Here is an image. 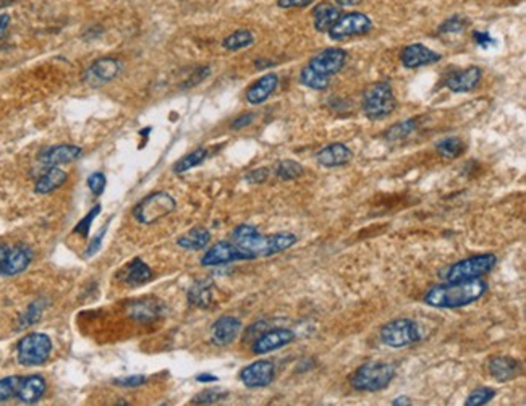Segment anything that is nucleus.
Here are the masks:
<instances>
[{
  "label": "nucleus",
  "instance_id": "nucleus-25",
  "mask_svg": "<svg viewBox=\"0 0 526 406\" xmlns=\"http://www.w3.org/2000/svg\"><path fill=\"white\" fill-rule=\"evenodd\" d=\"M66 172L62 170L60 167H47V170L39 176V180L36 181L35 193L37 194H47L60 188L62 185L66 181Z\"/></svg>",
  "mask_w": 526,
  "mask_h": 406
},
{
  "label": "nucleus",
  "instance_id": "nucleus-8",
  "mask_svg": "<svg viewBox=\"0 0 526 406\" xmlns=\"http://www.w3.org/2000/svg\"><path fill=\"white\" fill-rule=\"evenodd\" d=\"M381 340L390 348H405L421 340L418 324L411 319H395L381 329Z\"/></svg>",
  "mask_w": 526,
  "mask_h": 406
},
{
  "label": "nucleus",
  "instance_id": "nucleus-10",
  "mask_svg": "<svg viewBox=\"0 0 526 406\" xmlns=\"http://www.w3.org/2000/svg\"><path fill=\"white\" fill-rule=\"evenodd\" d=\"M371 28L372 21L370 17L360 12H352L338 18L336 25L329 30V36L332 41H345L348 37L366 35L371 31Z\"/></svg>",
  "mask_w": 526,
  "mask_h": 406
},
{
  "label": "nucleus",
  "instance_id": "nucleus-42",
  "mask_svg": "<svg viewBox=\"0 0 526 406\" xmlns=\"http://www.w3.org/2000/svg\"><path fill=\"white\" fill-rule=\"evenodd\" d=\"M107 227H109V222H107V223H105L104 228H102V230H100L99 235H98V237H96V238H94V240L89 243L88 250H86V252H84V256H86V257H91V256H94V255H96V252H98V251H99L100 245H102V240H104V235H105V232H107Z\"/></svg>",
  "mask_w": 526,
  "mask_h": 406
},
{
  "label": "nucleus",
  "instance_id": "nucleus-33",
  "mask_svg": "<svg viewBox=\"0 0 526 406\" xmlns=\"http://www.w3.org/2000/svg\"><path fill=\"white\" fill-rule=\"evenodd\" d=\"M416 128H418V120L416 118H410V120H405L401 123H397V125L390 127L389 130L386 133V140L387 141H400L405 140L406 136H410Z\"/></svg>",
  "mask_w": 526,
  "mask_h": 406
},
{
  "label": "nucleus",
  "instance_id": "nucleus-29",
  "mask_svg": "<svg viewBox=\"0 0 526 406\" xmlns=\"http://www.w3.org/2000/svg\"><path fill=\"white\" fill-rule=\"evenodd\" d=\"M152 279V272L149 269V266L146 262H143L141 259H133L132 264L128 266L127 275H125V282L128 285L132 286H140L146 282H149Z\"/></svg>",
  "mask_w": 526,
  "mask_h": 406
},
{
  "label": "nucleus",
  "instance_id": "nucleus-51",
  "mask_svg": "<svg viewBox=\"0 0 526 406\" xmlns=\"http://www.w3.org/2000/svg\"><path fill=\"white\" fill-rule=\"evenodd\" d=\"M337 6L341 7H353V6H358V3H361L363 0H336Z\"/></svg>",
  "mask_w": 526,
  "mask_h": 406
},
{
  "label": "nucleus",
  "instance_id": "nucleus-22",
  "mask_svg": "<svg viewBox=\"0 0 526 406\" xmlns=\"http://www.w3.org/2000/svg\"><path fill=\"white\" fill-rule=\"evenodd\" d=\"M46 394V380L41 376H26L21 377L20 385H18L17 398L23 403L33 405L42 398Z\"/></svg>",
  "mask_w": 526,
  "mask_h": 406
},
{
  "label": "nucleus",
  "instance_id": "nucleus-43",
  "mask_svg": "<svg viewBox=\"0 0 526 406\" xmlns=\"http://www.w3.org/2000/svg\"><path fill=\"white\" fill-rule=\"evenodd\" d=\"M267 176H269V170L262 167V169L251 170L250 174L246 175V181H250V183H255V185H260V183H264V181L267 180Z\"/></svg>",
  "mask_w": 526,
  "mask_h": 406
},
{
  "label": "nucleus",
  "instance_id": "nucleus-28",
  "mask_svg": "<svg viewBox=\"0 0 526 406\" xmlns=\"http://www.w3.org/2000/svg\"><path fill=\"white\" fill-rule=\"evenodd\" d=\"M188 301L198 308H209L210 303H212V282H196L188 291Z\"/></svg>",
  "mask_w": 526,
  "mask_h": 406
},
{
  "label": "nucleus",
  "instance_id": "nucleus-9",
  "mask_svg": "<svg viewBox=\"0 0 526 406\" xmlns=\"http://www.w3.org/2000/svg\"><path fill=\"white\" fill-rule=\"evenodd\" d=\"M52 342L46 333H30L18 343V362L23 366H41L49 360Z\"/></svg>",
  "mask_w": 526,
  "mask_h": 406
},
{
  "label": "nucleus",
  "instance_id": "nucleus-18",
  "mask_svg": "<svg viewBox=\"0 0 526 406\" xmlns=\"http://www.w3.org/2000/svg\"><path fill=\"white\" fill-rule=\"evenodd\" d=\"M242 331V322L233 316H224L214 322L210 340L216 347H227L235 340Z\"/></svg>",
  "mask_w": 526,
  "mask_h": 406
},
{
  "label": "nucleus",
  "instance_id": "nucleus-16",
  "mask_svg": "<svg viewBox=\"0 0 526 406\" xmlns=\"http://www.w3.org/2000/svg\"><path fill=\"white\" fill-rule=\"evenodd\" d=\"M400 59L405 68H419V66H424V65L437 64L442 57L441 54L431 50L426 46L411 44L408 47H405L403 52H401Z\"/></svg>",
  "mask_w": 526,
  "mask_h": 406
},
{
  "label": "nucleus",
  "instance_id": "nucleus-48",
  "mask_svg": "<svg viewBox=\"0 0 526 406\" xmlns=\"http://www.w3.org/2000/svg\"><path fill=\"white\" fill-rule=\"evenodd\" d=\"M313 0H279L277 6L280 8H303L311 6Z\"/></svg>",
  "mask_w": 526,
  "mask_h": 406
},
{
  "label": "nucleus",
  "instance_id": "nucleus-11",
  "mask_svg": "<svg viewBox=\"0 0 526 406\" xmlns=\"http://www.w3.org/2000/svg\"><path fill=\"white\" fill-rule=\"evenodd\" d=\"M122 70V62L114 59V57H102V59L96 60L94 64L86 70L84 81L93 88H99L104 86L109 81L116 80L117 75Z\"/></svg>",
  "mask_w": 526,
  "mask_h": 406
},
{
  "label": "nucleus",
  "instance_id": "nucleus-47",
  "mask_svg": "<svg viewBox=\"0 0 526 406\" xmlns=\"http://www.w3.org/2000/svg\"><path fill=\"white\" fill-rule=\"evenodd\" d=\"M253 120H255V113H251V112L243 113V116L235 118V122L232 123V128L233 130H242V128L251 125Z\"/></svg>",
  "mask_w": 526,
  "mask_h": 406
},
{
  "label": "nucleus",
  "instance_id": "nucleus-50",
  "mask_svg": "<svg viewBox=\"0 0 526 406\" xmlns=\"http://www.w3.org/2000/svg\"><path fill=\"white\" fill-rule=\"evenodd\" d=\"M7 250H8V246L2 245V243H0V275H2V269H3V261H6V256H7Z\"/></svg>",
  "mask_w": 526,
  "mask_h": 406
},
{
  "label": "nucleus",
  "instance_id": "nucleus-13",
  "mask_svg": "<svg viewBox=\"0 0 526 406\" xmlns=\"http://www.w3.org/2000/svg\"><path fill=\"white\" fill-rule=\"evenodd\" d=\"M235 261H246V257L232 241H219L206 251L203 259H201V266L214 267L230 264V262Z\"/></svg>",
  "mask_w": 526,
  "mask_h": 406
},
{
  "label": "nucleus",
  "instance_id": "nucleus-37",
  "mask_svg": "<svg viewBox=\"0 0 526 406\" xmlns=\"http://www.w3.org/2000/svg\"><path fill=\"white\" fill-rule=\"evenodd\" d=\"M496 396V390L489 389V387H482V389H478L473 391V394L468 396L465 405L466 406H482Z\"/></svg>",
  "mask_w": 526,
  "mask_h": 406
},
{
  "label": "nucleus",
  "instance_id": "nucleus-52",
  "mask_svg": "<svg viewBox=\"0 0 526 406\" xmlns=\"http://www.w3.org/2000/svg\"><path fill=\"white\" fill-rule=\"evenodd\" d=\"M196 380L198 382H217V377L212 376V374H199L198 377H196Z\"/></svg>",
  "mask_w": 526,
  "mask_h": 406
},
{
  "label": "nucleus",
  "instance_id": "nucleus-32",
  "mask_svg": "<svg viewBox=\"0 0 526 406\" xmlns=\"http://www.w3.org/2000/svg\"><path fill=\"white\" fill-rule=\"evenodd\" d=\"M206 157H208V151H206L204 147H199V149H196L193 152H190V154H186L185 157H181V159L174 165V172L175 174H185V172L191 170L193 167H198L199 164H203Z\"/></svg>",
  "mask_w": 526,
  "mask_h": 406
},
{
  "label": "nucleus",
  "instance_id": "nucleus-5",
  "mask_svg": "<svg viewBox=\"0 0 526 406\" xmlns=\"http://www.w3.org/2000/svg\"><path fill=\"white\" fill-rule=\"evenodd\" d=\"M397 100L390 83L379 81L363 93V112L370 120H382L395 111Z\"/></svg>",
  "mask_w": 526,
  "mask_h": 406
},
{
  "label": "nucleus",
  "instance_id": "nucleus-27",
  "mask_svg": "<svg viewBox=\"0 0 526 406\" xmlns=\"http://www.w3.org/2000/svg\"><path fill=\"white\" fill-rule=\"evenodd\" d=\"M209 241H210V233L208 228L196 227V228H191L190 232H186L183 237H180L176 243H179V246L183 248V250L198 251L208 246Z\"/></svg>",
  "mask_w": 526,
  "mask_h": 406
},
{
  "label": "nucleus",
  "instance_id": "nucleus-4",
  "mask_svg": "<svg viewBox=\"0 0 526 406\" xmlns=\"http://www.w3.org/2000/svg\"><path fill=\"white\" fill-rule=\"evenodd\" d=\"M395 366L389 362L371 361L358 367L350 377V384L355 390L360 391H379L394 380Z\"/></svg>",
  "mask_w": 526,
  "mask_h": 406
},
{
  "label": "nucleus",
  "instance_id": "nucleus-17",
  "mask_svg": "<svg viewBox=\"0 0 526 406\" xmlns=\"http://www.w3.org/2000/svg\"><path fill=\"white\" fill-rule=\"evenodd\" d=\"M482 71L480 66H470L466 70H457L446 78V86L452 93H470L480 84Z\"/></svg>",
  "mask_w": 526,
  "mask_h": 406
},
{
  "label": "nucleus",
  "instance_id": "nucleus-12",
  "mask_svg": "<svg viewBox=\"0 0 526 406\" xmlns=\"http://www.w3.org/2000/svg\"><path fill=\"white\" fill-rule=\"evenodd\" d=\"M275 366L274 362L261 360L251 362L250 366L243 367L240 372V380L245 384L248 389H261L267 387L274 380Z\"/></svg>",
  "mask_w": 526,
  "mask_h": 406
},
{
  "label": "nucleus",
  "instance_id": "nucleus-15",
  "mask_svg": "<svg viewBox=\"0 0 526 406\" xmlns=\"http://www.w3.org/2000/svg\"><path fill=\"white\" fill-rule=\"evenodd\" d=\"M33 250L26 245H15L7 250L6 261H3L2 274L13 277L21 274L23 270L28 269V266L33 261Z\"/></svg>",
  "mask_w": 526,
  "mask_h": 406
},
{
  "label": "nucleus",
  "instance_id": "nucleus-54",
  "mask_svg": "<svg viewBox=\"0 0 526 406\" xmlns=\"http://www.w3.org/2000/svg\"><path fill=\"white\" fill-rule=\"evenodd\" d=\"M13 2H15V0H0V8H3V7H8V6H12V3Z\"/></svg>",
  "mask_w": 526,
  "mask_h": 406
},
{
  "label": "nucleus",
  "instance_id": "nucleus-46",
  "mask_svg": "<svg viewBox=\"0 0 526 406\" xmlns=\"http://www.w3.org/2000/svg\"><path fill=\"white\" fill-rule=\"evenodd\" d=\"M209 73H210L209 66H203V68H198V70H196V73L193 76H191L190 81L183 86V88H191V86L201 83V81H203L206 78V76H209Z\"/></svg>",
  "mask_w": 526,
  "mask_h": 406
},
{
  "label": "nucleus",
  "instance_id": "nucleus-14",
  "mask_svg": "<svg viewBox=\"0 0 526 406\" xmlns=\"http://www.w3.org/2000/svg\"><path fill=\"white\" fill-rule=\"evenodd\" d=\"M295 340V333L290 331V329H272V331H267L264 333H261L260 337L256 338V342L253 343V353L255 355H266V353H271L274 350H279V348L289 345Z\"/></svg>",
  "mask_w": 526,
  "mask_h": 406
},
{
  "label": "nucleus",
  "instance_id": "nucleus-26",
  "mask_svg": "<svg viewBox=\"0 0 526 406\" xmlns=\"http://www.w3.org/2000/svg\"><path fill=\"white\" fill-rule=\"evenodd\" d=\"M314 17V28L319 33H329V30L336 25V21L342 17L341 10L337 6H331V3H319L318 7H314L313 10Z\"/></svg>",
  "mask_w": 526,
  "mask_h": 406
},
{
  "label": "nucleus",
  "instance_id": "nucleus-35",
  "mask_svg": "<svg viewBox=\"0 0 526 406\" xmlns=\"http://www.w3.org/2000/svg\"><path fill=\"white\" fill-rule=\"evenodd\" d=\"M227 396H228L227 391H222V390H212V389L204 390L191 400V405H216L219 403V401L226 400Z\"/></svg>",
  "mask_w": 526,
  "mask_h": 406
},
{
  "label": "nucleus",
  "instance_id": "nucleus-40",
  "mask_svg": "<svg viewBox=\"0 0 526 406\" xmlns=\"http://www.w3.org/2000/svg\"><path fill=\"white\" fill-rule=\"evenodd\" d=\"M105 183H107V180H105L104 174H100V172H94L88 178V188L91 190V193L96 196H100L104 193Z\"/></svg>",
  "mask_w": 526,
  "mask_h": 406
},
{
  "label": "nucleus",
  "instance_id": "nucleus-19",
  "mask_svg": "<svg viewBox=\"0 0 526 406\" xmlns=\"http://www.w3.org/2000/svg\"><path fill=\"white\" fill-rule=\"evenodd\" d=\"M164 313V306L156 298H141L128 304V316L138 322H152Z\"/></svg>",
  "mask_w": 526,
  "mask_h": 406
},
{
  "label": "nucleus",
  "instance_id": "nucleus-38",
  "mask_svg": "<svg viewBox=\"0 0 526 406\" xmlns=\"http://www.w3.org/2000/svg\"><path fill=\"white\" fill-rule=\"evenodd\" d=\"M468 26V20L460 15H455L453 18H448L447 21H444L439 26V33L441 35H458Z\"/></svg>",
  "mask_w": 526,
  "mask_h": 406
},
{
  "label": "nucleus",
  "instance_id": "nucleus-41",
  "mask_svg": "<svg viewBox=\"0 0 526 406\" xmlns=\"http://www.w3.org/2000/svg\"><path fill=\"white\" fill-rule=\"evenodd\" d=\"M41 314H42V308H41V304L36 301V303H33L31 306L28 308V311L23 314V326L21 327H28L30 324L39 321Z\"/></svg>",
  "mask_w": 526,
  "mask_h": 406
},
{
  "label": "nucleus",
  "instance_id": "nucleus-23",
  "mask_svg": "<svg viewBox=\"0 0 526 406\" xmlns=\"http://www.w3.org/2000/svg\"><path fill=\"white\" fill-rule=\"evenodd\" d=\"M521 371L520 361L510 356H496L489 361V372L496 380L507 382L518 377Z\"/></svg>",
  "mask_w": 526,
  "mask_h": 406
},
{
  "label": "nucleus",
  "instance_id": "nucleus-24",
  "mask_svg": "<svg viewBox=\"0 0 526 406\" xmlns=\"http://www.w3.org/2000/svg\"><path fill=\"white\" fill-rule=\"evenodd\" d=\"M277 84H279V76L275 73L262 76L261 80H257L256 83L246 91V100L250 104H255V106L262 104L264 100L271 98V94L275 91Z\"/></svg>",
  "mask_w": 526,
  "mask_h": 406
},
{
  "label": "nucleus",
  "instance_id": "nucleus-6",
  "mask_svg": "<svg viewBox=\"0 0 526 406\" xmlns=\"http://www.w3.org/2000/svg\"><path fill=\"white\" fill-rule=\"evenodd\" d=\"M496 256L494 255H480L468 257V259L458 261L455 264L448 267L444 274L446 282H468L481 279L482 275L489 274L496 267Z\"/></svg>",
  "mask_w": 526,
  "mask_h": 406
},
{
  "label": "nucleus",
  "instance_id": "nucleus-1",
  "mask_svg": "<svg viewBox=\"0 0 526 406\" xmlns=\"http://www.w3.org/2000/svg\"><path fill=\"white\" fill-rule=\"evenodd\" d=\"M296 241H298V237L293 235V233L285 232L266 237L261 235L251 225H238L232 232V243L245 255L246 261L279 255V252L287 251L293 246Z\"/></svg>",
  "mask_w": 526,
  "mask_h": 406
},
{
  "label": "nucleus",
  "instance_id": "nucleus-3",
  "mask_svg": "<svg viewBox=\"0 0 526 406\" xmlns=\"http://www.w3.org/2000/svg\"><path fill=\"white\" fill-rule=\"evenodd\" d=\"M347 62V52L337 47L319 52L318 55L309 60V64L301 70L300 83L309 89L323 91L326 89L331 78L343 68Z\"/></svg>",
  "mask_w": 526,
  "mask_h": 406
},
{
  "label": "nucleus",
  "instance_id": "nucleus-53",
  "mask_svg": "<svg viewBox=\"0 0 526 406\" xmlns=\"http://www.w3.org/2000/svg\"><path fill=\"white\" fill-rule=\"evenodd\" d=\"M392 405L394 406H400V405H411V400L408 398V396H399V398H395L394 401H392Z\"/></svg>",
  "mask_w": 526,
  "mask_h": 406
},
{
  "label": "nucleus",
  "instance_id": "nucleus-20",
  "mask_svg": "<svg viewBox=\"0 0 526 406\" xmlns=\"http://www.w3.org/2000/svg\"><path fill=\"white\" fill-rule=\"evenodd\" d=\"M81 154V147L73 145H59L47 147L39 156L41 164L44 167H60L64 164H70L75 159H78Z\"/></svg>",
  "mask_w": 526,
  "mask_h": 406
},
{
  "label": "nucleus",
  "instance_id": "nucleus-39",
  "mask_svg": "<svg viewBox=\"0 0 526 406\" xmlns=\"http://www.w3.org/2000/svg\"><path fill=\"white\" fill-rule=\"evenodd\" d=\"M99 214H100V204H96V206L91 209L88 214H86V217L81 219V221L78 222V225L73 228V233H76V235H80L83 238L88 237L89 228H91V225H93V221L99 216Z\"/></svg>",
  "mask_w": 526,
  "mask_h": 406
},
{
  "label": "nucleus",
  "instance_id": "nucleus-21",
  "mask_svg": "<svg viewBox=\"0 0 526 406\" xmlns=\"http://www.w3.org/2000/svg\"><path fill=\"white\" fill-rule=\"evenodd\" d=\"M353 152L350 151V147H347L343 142H332L326 147H323L321 151L316 154V160H318L319 165L327 167H341L345 165L348 162L352 160Z\"/></svg>",
  "mask_w": 526,
  "mask_h": 406
},
{
  "label": "nucleus",
  "instance_id": "nucleus-49",
  "mask_svg": "<svg viewBox=\"0 0 526 406\" xmlns=\"http://www.w3.org/2000/svg\"><path fill=\"white\" fill-rule=\"evenodd\" d=\"M10 21H12L10 15H7V13H2V15H0V39H2L3 35L7 33L8 26H10Z\"/></svg>",
  "mask_w": 526,
  "mask_h": 406
},
{
  "label": "nucleus",
  "instance_id": "nucleus-45",
  "mask_svg": "<svg viewBox=\"0 0 526 406\" xmlns=\"http://www.w3.org/2000/svg\"><path fill=\"white\" fill-rule=\"evenodd\" d=\"M117 385H123V387H140L146 382L145 376H128V377H120V379L114 380Z\"/></svg>",
  "mask_w": 526,
  "mask_h": 406
},
{
  "label": "nucleus",
  "instance_id": "nucleus-2",
  "mask_svg": "<svg viewBox=\"0 0 526 406\" xmlns=\"http://www.w3.org/2000/svg\"><path fill=\"white\" fill-rule=\"evenodd\" d=\"M487 291L486 282L480 279L468 282H447L444 285H436L424 295V303L433 308L455 309L463 308L482 298Z\"/></svg>",
  "mask_w": 526,
  "mask_h": 406
},
{
  "label": "nucleus",
  "instance_id": "nucleus-30",
  "mask_svg": "<svg viewBox=\"0 0 526 406\" xmlns=\"http://www.w3.org/2000/svg\"><path fill=\"white\" fill-rule=\"evenodd\" d=\"M253 42H255V36H253L251 31L238 30L233 33V35L226 37L222 42V46H224V49L235 52V50L245 49V47H250Z\"/></svg>",
  "mask_w": 526,
  "mask_h": 406
},
{
  "label": "nucleus",
  "instance_id": "nucleus-7",
  "mask_svg": "<svg viewBox=\"0 0 526 406\" xmlns=\"http://www.w3.org/2000/svg\"><path fill=\"white\" fill-rule=\"evenodd\" d=\"M175 199L172 198L169 193H165V191H157V193L146 196V198L138 204L135 207V217L140 223L149 225V223H154L161 221V219H164L165 216H169V214L175 211Z\"/></svg>",
  "mask_w": 526,
  "mask_h": 406
},
{
  "label": "nucleus",
  "instance_id": "nucleus-36",
  "mask_svg": "<svg viewBox=\"0 0 526 406\" xmlns=\"http://www.w3.org/2000/svg\"><path fill=\"white\" fill-rule=\"evenodd\" d=\"M20 376H10L6 379H0V401H7L17 396L18 385H20Z\"/></svg>",
  "mask_w": 526,
  "mask_h": 406
},
{
  "label": "nucleus",
  "instance_id": "nucleus-44",
  "mask_svg": "<svg viewBox=\"0 0 526 406\" xmlns=\"http://www.w3.org/2000/svg\"><path fill=\"white\" fill-rule=\"evenodd\" d=\"M473 39H475L476 44L480 46V47H482V49H487V47H491V46L496 44L494 37H491L484 31H475V33H473Z\"/></svg>",
  "mask_w": 526,
  "mask_h": 406
},
{
  "label": "nucleus",
  "instance_id": "nucleus-34",
  "mask_svg": "<svg viewBox=\"0 0 526 406\" xmlns=\"http://www.w3.org/2000/svg\"><path fill=\"white\" fill-rule=\"evenodd\" d=\"M275 174L279 176L280 180L284 181H290V180H296L300 178L301 175L305 174L303 165L298 164L295 160H282L279 165H277Z\"/></svg>",
  "mask_w": 526,
  "mask_h": 406
},
{
  "label": "nucleus",
  "instance_id": "nucleus-31",
  "mask_svg": "<svg viewBox=\"0 0 526 406\" xmlns=\"http://www.w3.org/2000/svg\"><path fill=\"white\" fill-rule=\"evenodd\" d=\"M436 147L439 154L446 157V159H457V157L462 156L463 151H465V145H463V141L457 136L444 138L442 141L437 142Z\"/></svg>",
  "mask_w": 526,
  "mask_h": 406
}]
</instances>
